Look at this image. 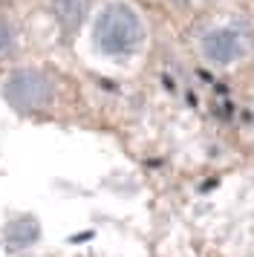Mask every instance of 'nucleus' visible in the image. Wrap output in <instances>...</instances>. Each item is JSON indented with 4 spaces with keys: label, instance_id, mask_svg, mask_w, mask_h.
<instances>
[{
    "label": "nucleus",
    "instance_id": "f257e3e1",
    "mask_svg": "<svg viewBox=\"0 0 254 257\" xmlns=\"http://www.w3.org/2000/svg\"><path fill=\"white\" fill-rule=\"evenodd\" d=\"M145 44V24L133 6L107 3L92 24V47L104 58H130Z\"/></svg>",
    "mask_w": 254,
    "mask_h": 257
},
{
    "label": "nucleus",
    "instance_id": "f03ea898",
    "mask_svg": "<svg viewBox=\"0 0 254 257\" xmlns=\"http://www.w3.org/2000/svg\"><path fill=\"white\" fill-rule=\"evenodd\" d=\"M55 78L44 70H15L3 84V98L12 110H18L21 116H41L55 104Z\"/></svg>",
    "mask_w": 254,
    "mask_h": 257
},
{
    "label": "nucleus",
    "instance_id": "7ed1b4c3",
    "mask_svg": "<svg viewBox=\"0 0 254 257\" xmlns=\"http://www.w3.org/2000/svg\"><path fill=\"white\" fill-rule=\"evenodd\" d=\"M251 49V35L237 24L211 26L205 35L199 38V52L208 64L214 67H231L248 55Z\"/></svg>",
    "mask_w": 254,
    "mask_h": 257
},
{
    "label": "nucleus",
    "instance_id": "20e7f679",
    "mask_svg": "<svg viewBox=\"0 0 254 257\" xmlns=\"http://www.w3.org/2000/svg\"><path fill=\"white\" fill-rule=\"evenodd\" d=\"M41 237H44V228H41V220L35 214H15L0 228V243L12 254L32 251L35 245L41 243Z\"/></svg>",
    "mask_w": 254,
    "mask_h": 257
},
{
    "label": "nucleus",
    "instance_id": "39448f33",
    "mask_svg": "<svg viewBox=\"0 0 254 257\" xmlns=\"http://www.w3.org/2000/svg\"><path fill=\"white\" fill-rule=\"evenodd\" d=\"M49 6L55 15V24L64 32H75L90 12V0H49Z\"/></svg>",
    "mask_w": 254,
    "mask_h": 257
},
{
    "label": "nucleus",
    "instance_id": "423d86ee",
    "mask_svg": "<svg viewBox=\"0 0 254 257\" xmlns=\"http://www.w3.org/2000/svg\"><path fill=\"white\" fill-rule=\"evenodd\" d=\"M15 52V29L6 18H0V58Z\"/></svg>",
    "mask_w": 254,
    "mask_h": 257
},
{
    "label": "nucleus",
    "instance_id": "0eeeda50",
    "mask_svg": "<svg viewBox=\"0 0 254 257\" xmlns=\"http://www.w3.org/2000/svg\"><path fill=\"white\" fill-rule=\"evenodd\" d=\"M171 3H176V6H185V3H191V0H171Z\"/></svg>",
    "mask_w": 254,
    "mask_h": 257
}]
</instances>
